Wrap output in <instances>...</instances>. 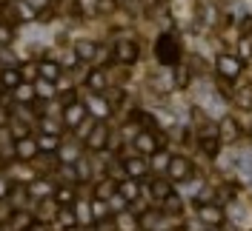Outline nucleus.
I'll list each match as a JSON object with an SVG mask.
<instances>
[{"label": "nucleus", "mask_w": 252, "mask_h": 231, "mask_svg": "<svg viewBox=\"0 0 252 231\" xmlns=\"http://www.w3.org/2000/svg\"><path fill=\"white\" fill-rule=\"evenodd\" d=\"M218 6H215V3H201V6H198V20H201V23H204V26H215V23H218Z\"/></svg>", "instance_id": "16"}, {"label": "nucleus", "mask_w": 252, "mask_h": 231, "mask_svg": "<svg viewBox=\"0 0 252 231\" xmlns=\"http://www.w3.org/2000/svg\"><path fill=\"white\" fill-rule=\"evenodd\" d=\"M26 194H29V191L17 185V188H12V194H9V200H12V203H20V200H26Z\"/></svg>", "instance_id": "42"}, {"label": "nucleus", "mask_w": 252, "mask_h": 231, "mask_svg": "<svg viewBox=\"0 0 252 231\" xmlns=\"http://www.w3.org/2000/svg\"><path fill=\"white\" fill-rule=\"evenodd\" d=\"M204 229H206V223L201 220V217H198V220H192V223L187 226V231H204Z\"/></svg>", "instance_id": "45"}, {"label": "nucleus", "mask_w": 252, "mask_h": 231, "mask_svg": "<svg viewBox=\"0 0 252 231\" xmlns=\"http://www.w3.org/2000/svg\"><path fill=\"white\" fill-rule=\"evenodd\" d=\"M34 97H37V89H34L32 83H20V86L15 89V100L17 103H32Z\"/></svg>", "instance_id": "20"}, {"label": "nucleus", "mask_w": 252, "mask_h": 231, "mask_svg": "<svg viewBox=\"0 0 252 231\" xmlns=\"http://www.w3.org/2000/svg\"><path fill=\"white\" fill-rule=\"evenodd\" d=\"M124 171H126V177H132V180H141L143 174L149 171V163L143 160L141 154H135V157H126V160H124Z\"/></svg>", "instance_id": "9"}, {"label": "nucleus", "mask_w": 252, "mask_h": 231, "mask_svg": "<svg viewBox=\"0 0 252 231\" xmlns=\"http://www.w3.org/2000/svg\"><path fill=\"white\" fill-rule=\"evenodd\" d=\"M52 3H55V0H52Z\"/></svg>", "instance_id": "53"}, {"label": "nucleus", "mask_w": 252, "mask_h": 231, "mask_svg": "<svg viewBox=\"0 0 252 231\" xmlns=\"http://www.w3.org/2000/svg\"><path fill=\"white\" fill-rule=\"evenodd\" d=\"M229 214H232V217H235V220H238V223H241V220L247 217V211H244V208H241L238 203H232V205H229Z\"/></svg>", "instance_id": "43"}, {"label": "nucleus", "mask_w": 252, "mask_h": 231, "mask_svg": "<svg viewBox=\"0 0 252 231\" xmlns=\"http://www.w3.org/2000/svg\"><path fill=\"white\" fill-rule=\"evenodd\" d=\"M238 57L241 60H250L252 57V34H244L241 43H238Z\"/></svg>", "instance_id": "29"}, {"label": "nucleus", "mask_w": 252, "mask_h": 231, "mask_svg": "<svg viewBox=\"0 0 252 231\" xmlns=\"http://www.w3.org/2000/svg\"><path fill=\"white\" fill-rule=\"evenodd\" d=\"M20 72L26 80H34V77H40V66H34V63H26V66H20Z\"/></svg>", "instance_id": "37"}, {"label": "nucleus", "mask_w": 252, "mask_h": 231, "mask_svg": "<svg viewBox=\"0 0 252 231\" xmlns=\"http://www.w3.org/2000/svg\"><path fill=\"white\" fill-rule=\"evenodd\" d=\"M189 174H192V163H189L187 157H172V163H169V177H172L175 183H184Z\"/></svg>", "instance_id": "10"}, {"label": "nucleus", "mask_w": 252, "mask_h": 231, "mask_svg": "<svg viewBox=\"0 0 252 231\" xmlns=\"http://www.w3.org/2000/svg\"><path fill=\"white\" fill-rule=\"evenodd\" d=\"M198 217L206 223V229H218V226H223V208H220L218 203H206V205H201L198 208Z\"/></svg>", "instance_id": "5"}, {"label": "nucleus", "mask_w": 252, "mask_h": 231, "mask_svg": "<svg viewBox=\"0 0 252 231\" xmlns=\"http://www.w3.org/2000/svg\"><path fill=\"white\" fill-rule=\"evenodd\" d=\"M163 203H166V211H178V208H181V200H178V197H172V194H169Z\"/></svg>", "instance_id": "44"}, {"label": "nucleus", "mask_w": 252, "mask_h": 231, "mask_svg": "<svg viewBox=\"0 0 252 231\" xmlns=\"http://www.w3.org/2000/svg\"><path fill=\"white\" fill-rule=\"evenodd\" d=\"M37 146H40V152H55V149H61V140H58V134H40Z\"/></svg>", "instance_id": "25"}, {"label": "nucleus", "mask_w": 252, "mask_h": 231, "mask_svg": "<svg viewBox=\"0 0 252 231\" xmlns=\"http://www.w3.org/2000/svg\"><path fill=\"white\" fill-rule=\"evenodd\" d=\"M218 134H220V140L235 143V140L241 137V126H238L232 117H220V120H218Z\"/></svg>", "instance_id": "13"}, {"label": "nucleus", "mask_w": 252, "mask_h": 231, "mask_svg": "<svg viewBox=\"0 0 252 231\" xmlns=\"http://www.w3.org/2000/svg\"><path fill=\"white\" fill-rule=\"evenodd\" d=\"M26 226H29V217L23 214L20 208H17L15 214H12L9 220H6V231H23Z\"/></svg>", "instance_id": "21"}, {"label": "nucleus", "mask_w": 252, "mask_h": 231, "mask_svg": "<svg viewBox=\"0 0 252 231\" xmlns=\"http://www.w3.org/2000/svg\"><path fill=\"white\" fill-rule=\"evenodd\" d=\"M86 111H89V108L83 106V103H78V100H75V103H69V106L63 108V126L78 128V126L86 120Z\"/></svg>", "instance_id": "6"}, {"label": "nucleus", "mask_w": 252, "mask_h": 231, "mask_svg": "<svg viewBox=\"0 0 252 231\" xmlns=\"http://www.w3.org/2000/svg\"><path fill=\"white\" fill-rule=\"evenodd\" d=\"M169 194H172V185L169 183H163V180L152 183V197H155V200H166Z\"/></svg>", "instance_id": "27"}, {"label": "nucleus", "mask_w": 252, "mask_h": 231, "mask_svg": "<svg viewBox=\"0 0 252 231\" xmlns=\"http://www.w3.org/2000/svg\"><path fill=\"white\" fill-rule=\"evenodd\" d=\"M126 203H129V200H126L124 194L118 191V194H115V197L109 200V208H112V211H126Z\"/></svg>", "instance_id": "36"}, {"label": "nucleus", "mask_w": 252, "mask_h": 231, "mask_svg": "<svg viewBox=\"0 0 252 231\" xmlns=\"http://www.w3.org/2000/svg\"><path fill=\"white\" fill-rule=\"evenodd\" d=\"M115 194H118V185L112 183V180H103V183L94 188V197H97V200H112Z\"/></svg>", "instance_id": "23"}, {"label": "nucleus", "mask_w": 252, "mask_h": 231, "mask_svg": "<svg viewBox=\"0 0 252 231\" xmlns=\"http://www.w3.org/2000/svg\"><path fill=\"white\" fill-rule=\"evenodd\" d=\"M55 197H58V205H69V203H75V188L72 185H61Z\"/></svg>", "instance_id": "28"}, {"label": "nucleus", "mask_w": 252, "mask_h": 231, "mask_svg": "<svg viewBox=\"0 0 252 231\" xmlns=\"http://www.w3.org/2000/svg\"><path fill=\"white\" fill-rule=\"evenodd\" d=\"M40 128H43V134H58V131H61V123H55V120H43Z\"/></svg>", "instance_id": "41"}, {"label": "nucleus", "mask_w": 252, "mask_h": 231, "mask_svg": "<svg viewBox=\"0 0 252 231\" xmlns=\"http://www.w3.org/2000/svg\"><path fill=\"white\" fill-rule=\"evenodd\" d=\"M78 220H80V223H92V220H94L92 211H89V208H86L83 203H78Z\"/></svg>", "instance_id": "39"}, {"label": "nucleus", "mask_w": 252, "mask_h": 231, "mask_svg": "<svg viewBox=\"0 0 252 231\" xmlns=\"http://www.w3.org/2000/svg\"><path fill=\"white\" fill-rule=\"evenodd\" d=\"M169 163H172V157L166 152H155L152 154V169L155 171H169Z\"/></svg>", "instance_id": "26"}, {"label": "nucleus", "mask_w": 252, "mask_h": 231, "mask_svg": "<svg viewBox=\"0 0 252 231\" xmlns=\"http://www.w3.org/2000/svg\"><path fill=\"white\" fill-rule=\"evenodd\" d=\"M135 146H138V154H155L160 149V137L152 134V131H141L135 137Z\"/></svg>", "instance_id": "11"}, {"label": "nucleus", "mask_w": 252, "mask_h": 231, "mask_svg": "<svg viewBox=\"0 0 252 231\" xmlns=\"http://www.w3.org/2000/svg\"><path fill=\"white\" fill-rule=\"evenodd\" d=\"M155 220H158V211L146 214V217H143V229H152V226H155ZM152 231H155V229H152Z\"/></svg>", "instance_id": "46"}, {"label": "nucleus", "mask_w": 252, "mask_h": 231, "mask_svg": "<svg viewBox=\"0 0 252 231\" xmlns=\"http://www.w3.org/2000/svg\"><path fill=\"white\" fill-rule=\"evenodd\" d=\"M12 188H15V185L9 183V180H3V177H0V200H9V194H12Z\"/></svg>", "instance_id": "40"}, {"label": "nucleus", "mask_w": 252, "mask_h": 231, "mask_svg": "<svg viewBox=\"0 0 252 231\" xmlns=\"http://www.w3.org/2000/svg\"><path fill=\"white\" fill-rule=\"evenodd\" d=\"M86 108L92 111L97 120H106V117H109V103L103 100V94H92V97H89V103H86Z\"/></svg>", "instance_id": "14"}, {"label": "nucleus", "mask_w": 252, "mask_h": 231, "mask_svg": "<svg viewBox=\"0 0 252 231\" xmlns=\"http://www.w3.org/2000/svg\"><path fill=\"white\" fill-rule=\"evenodd\" d=\"M118 229H121V231H138V214L118 211Z\"/></svg>", "instance_id": "22"}, {"label": "nucleus", "mask_w": 252, "mask_h": 231, "mask_svg": "<svg viewBox=\"0 0 252 231\" xmlns=\"http://www.w3.org/2000/svg\"><path fill=\"white\" fill-rule=\"evenodd\" d=\"M187 83H189V69H187V66H175V86H178V89H184Z\"/></svg>", "instance_id": "33"}, {"label": "nucleus", "mask_w": 252, "mask_h": 231, "mask_svg": "<svg viewBox=\"0 0 252 231\" xmlns=\"http://www.w3.org/2000/svg\"><path fill=\"white\" fill-rule=\"evenodd\" d=\"M226 231H235V229H232V226H229V229H226Z\"/></svg>", "instance_id": "52"}, {"label": "nucleus", "mask_w": 252, "mask_h": 231, "mask_svg": "<svg viewBox=\"0 0 252 231\" xmlns=\"http://www.w3.org/2000/svg\"><path fill=\"white\" fill-rule=\"evenodd\" d=\"M9 131L15 134V140H20V137H29V126H26V123H20V120H12V126H9Z\"/></svg>", "instance_id": "35"}, {"label": "nucleus", "mask_w": 252, "mask_h": 231, "mask_svg": "<svg viewBox=\"0 0 252 231\" xmlns=\"http://www.w3.org/2000/svg\"><path fill=\"white\" fill-rule=\"evenodd\" d=\"M112 57L118 63H124V66H132V63L141 57V49L135 40H118L115 46H112Z\"/></svg>", "instance_id": "2"}, {"label": "nucleus", "mask_w": 252, "mask_h": 231, "mask_svg": "<svg viewBox=\"0 0 252 231\" xmlns=\"http://www.w3.org/2000/svg\"><path fill=\"white\" fill-rule=\"evenodd\" d=\"M215 66H218V75L223 80H235L241 75V57H235V54H220Z\"/></svg>", "instance_id": "4"}, {"label": "nucleus", "mask_w": 252, "mask_h": 231, "mask_svg": "<svg viewBox=\"0 0 252 231\" xmlns=\"http://www.w3.org/2000/svg\"><path fill=\"white\" fill-rule=\"evenodd\" d=\"M86 86L92 89V94H103L106 86H109V77H106L103 69H92V72L86 75Z\"/></svg>", "instance_id": "12"}, {"label": "nucleus", "mask_w": 252, "mask_h": 231, "mask_svg": "<svg viewBox=\"0 0 252 231\" xmlns=\"http://www.w3.org/2000/svg\"><path fill=\"white\" fill-rule=\"evenodd\" d=\"M34 89H37V97H43V100H52V97H55V83L46 80V77H37Z\"/></svg>", "instance_id": "24"}, {"label": "nucleus", "mask_w": 252, "mask_h": 231, "mask_svg": "<svg viewBox=\"0 0 252 231\" xmlns=\"http://www.w3.org/2000/svg\"><path fill=\"white\" fill-rule=\"evenodd\" d=\"M118 191H121L129 203H132V200H138V197H141V183L129 177V180H124V183H118Z\"/></svg>", "instance_id": "17"}, {"label": "nucleus", "mask_w": 252, "mask_h": 231, "mask_svg": "<svg viewBox=\"0 0 252 231\" xmlns=\"http://www.w3.org/2000/svg\"><path fill=\"white\" fill-rule=\"evenodd\" d=\"M106 143H109V123H106V120L92 123L89 134H86V146H89L92 152H100V149H106Z\"/></svg>", "instance_id": "3"}, {"label": "nucleus", "mask_w": 252, "mask_h": 231, "mask_svg": "<svg viewBox=\"0 0 252 231\" xmlns=\"http://www.w3.org/2000/svg\"><path fill=\"white\" fill-rule=\"evenodd\" d=\"M155 57L160 66H178L181 63V46L175 40V34H160L155 40Z\"/></svg>", "instance_id": "1"}, {"label": "nucleus", "mask_w": 252, "mask_h": 231, "mask_svg": "<svg viewBox=\"0 0 252 231\" xmlns=\"http://www.w3.org/2000/svg\"><path fill=\"white\" fill-rule=\"evenodd\" d=\"M58 223H61L63 229H75L80 220H78V211H72L69 205H61L58 208Z\"/></svg>", "instance_id": "18"}, {"label": "nucleus", "mask_w": 252, "mask_h": 231, "mask_svg": "<svg viewBox=\"0 0 252 231\" xmlns=\"http://www.w3.org/2000/svg\"><path fill=\"white\" fill-rule=\"evenodd\" d=\"M37 66H40V77H46L52 83L61 77V69H63L61 63H55V60H43V63H37Z\"/></svg>", "instance_id": "19"}, {"label": "nucleus", "mask_w": 252, "mask_h": 231, "mask_svg": "<svg viewBox=\"0 0 252 231\" xmlns=\"http://www.w3.org/2000/svg\"><path fill=\"white\" fill-rule=\"evenodd\" d=\"M235 103H238L241 108H252V89H238Z\"/></svg>", "instance_id": "32"}, {"label": "nucleus", "mask_w": 252, "mask_h": 231, "mask_svg": "<svg viewBox=\"0 0 252 231\" xmlns=\"http://www.w3.org/2000/svg\"><path fill=\"white\" fill-rule=\"evenodd\" d=\"M209 197H212V191H209V188H204V191L198 194V203H206V200H209Z\"/></svg>", "instance_id": "49"}, {"label": "nucleus", "mask_w": 252, "mask_h": 231, "mask_svg": "<svg viewBox=\"0 0 252 231\" xmlns=\"http://www.w3.org/2000/svg\"><path fill=\"white\" fill-rule=\"evenodd\" d=\"M26 3H29L32 9H37V12H40V9H46V6L52 3V0H26Z\"/></svg>", "instance_id": "47"}, {"label": "nucleus", "mask_w": 252, "mask_h": 231, "mask_svg": "<svg viewBox=\"0 0 252 231\" xmlns=\"http://www.w3.org/2000/svg\"><path fill=\"white\" fill-rule=\"evenodd\" d=\"M29 231H43V226H40V223H34V226H29Z\"/></svg>", "instance_id": "50"}, {"label": "nucleus", "mask_w": 252, "mask_h": 231, "mask_svg": "<svg viewBox=\"0 0 252 231\" xmlns=\"http://www.w3.org/2000/svg\"><path fill=\"white\" fill-rule=\"evenodd\" d=\"M20 83H23V72H20V66H3V69H0V86H3V89L15 92Z\"/></svg>", "instance_id": "8"}, {"label": "nucleus", "mask_w": 252, "mask_h": 231, "mask_svg": "<svg viewBox=\"0 0 252 231\" xmlns=\"http://www.w3.org/2000/svg\"><path fill=\"white\" fill-rule=\"evenodd\" d=\"M141 3H143V6H155L158 0H141Z\"/></svg>", "instance_id": "51"}, {"label": "nucleus", "mask_w": 252, "mask_h": 231, "mask_svg": "<svg viewBox=\"0 0 252 231\" xmlns=\"http://www.w3.org/2000/svg\"><path fill=\"white\" fill-rule=\"evenodd\" d=\"M15 154L20 160H34L40 154V146H37V137H20L15 140Z\"/></svg>", "instance_id": "7"}, {"label": "nucleus", "mask_w": 252, "mask_h": 231, "mask_svg": "<svg viewBox=\"0 0 252 231\" xmlns=\"http://www.w3.org/2000/svg\"><path fill=\"white\" fill-rule=\"evenodd\" d=\"M97 9H100V12H112V9H115V0H100Z\"/></svg>", "instance_id": "48"}, {"label": "nucleus", "mask_w": 252, "mask_h": 231, "mask_svg": "<svg viewBox=\"0 0 252 231\" xmlns=\"http://www.w3.org/2000/svg\"><path fill=\"white\" fill-rule=\"evenodd\" d=\"M75 54H78L80 63H92L94 54H97V43H92V40H78L75 43Z\"/></svg>", "instance_id": "15"}, {"label": "nucleus", "mask_w": 252, "mask_h": 231, "mask_svg": "<svg viewBox=\"0 0 252 231\" xmlns=\"http://www.w3.org/2000/svg\"><path fill=\"white\" fill-rule=\"evenodd\" d=\"M92 217H94V220H103V217H106V200H94Z\"/></svg>", "instance_id": "38"}, {"label": "nucleus", "mask_w": 252, "mask_h": 231, "mask_svg": "<svg viewBox=\"0 0 252 231\" xmlns=\"http://www.w3.org/2000/svg\"><path fill=\"white\" fill-rule=\"evenodd\" d=\"M15 9H17V15L23 17V20H32V17H37V9H32L26 0H17L15 3Z\"/></svg>", "instance_id": "31"}, {"label": "nucleus", "mask_w": 252, "mask_h": 231, "mask_svg": "<svg viewBox=\"0 0 252 231\" xmlns=\"http://www.w3.org/2000/svg\"><path fill=\"white\" fill-rule=\"evenodd\" d=\"M15 40V29L9 23H0V46H9Z\"/></svg>", "instance_id": "34"}, {"label": "nucleus", "mask_w": 252, "mask_h": 231, "mask_svg": "<svg viewBox=\"0 0 252 231\" xmlns=\"http://www.w3.org/2000/svg\"><path fill=\"white\" fill-rule=\"evenodd\" d=\"M49 191H52V183H46V180H34L29 185V194H34V197H46Z\"/></svg>", "instance_id": "30"}]
</instances>
